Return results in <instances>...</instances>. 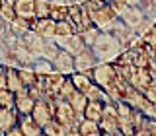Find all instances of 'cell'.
Here are the masks:
<instances>
[{
    "mask_svg": "<svg viewBox=\"0 0 156 136\" xmlns=\"http://www.w3.org/2000/svg\"><path fill=\"white\" fill-rule=\"evenodd\" d=\"M92 51L96 53L100 62H113L123 53V45L117 41L115 35H111L107 31H100L98 39L92 43Z\"/></svg>",
    "mask_w": 156,
    "mask_h": 136,
    "instance_id": "cell-1",
    "label": "cell"
},
{
    "mask_svg": "<svg viewBox=\"0 0 156 136\" xmlns=\"http://www.w3.org/2000/svg\"><path fill=\"white\" fill-rule=\"evenodd\" d=\"M88 14H90L92 23H94L100 31H107V33H109L111 29L115 27V23L119 22V18L115 16V12L111 10V6L107 2L101 4V6H96V8L88 10Z\"/></svg>",
    "mask_w": 156,
    "mask_h": 136,
    "instance_id": "cell-2",
    "label": "cell"
},
{
    "mask_svg": "<svg viewBox=\"0 0 156 136\" xmlns=\"http://www.w3.org/2000/svg\"><path fill=\"white\" fill-rule=\"evenodd\" d=\"M100 128H101V134H121L115 101H105L104 103V115L100 119Z\"/></svg>",
    "mask_w": 156,
    "mask_h": 136,
    "instance_id": "cell-3",
    "label": "cell"
},
{
    "mask_svg": "<svg viewBox=\"0 0 156 136\" xmlns=\"http://www.w3.org/2000/svg\"><path fill=\"white\" fill-rule=\"evenodd\" d=\"M90 76H92V80H94L98 86H101L104 90H107L109 86H113L117 82V74H115V68H113L111 62H98Z\"/></svg>",
    "mask_w": 156,
    "mask_h": 136,
    "instance_id": "cell-4",
    "label": "cell"
},
{
    "mask_svg": "<svg viewBox=\"0 0 156 136\" xmlns=\"http://www.w3.org/2000/svg\"><path fill=\"white\" fill-rule=\"evenodd\" d=\"M65 78H66V76L62 74V72L53 70V72H49V74L39 76L37 86L43 90L45 97H47V95H57L58 90H61V86H62V82H65Z\"/></svg>",
    "mask_w": 156,
    "mask_h": 136,
    "instance_id": "cell-5",
    "label": "cell"
},
{
    "mask_svg": "<svg viewBox=\"0 0 156 136\" xmlns=\"http://www.w3.org/2000/svg\"><path fill=\"white\" fill-rule=\"evenodd\" d=\"M68 22L74 25L76 33L84 31L86 27L92 25L90 14H88V10H86L84 4H72V6H68Z\"/></svg>",
    "mask_w": 156,
    "mask_h": 136,
    "instance_id": "cell-6",
    "label": "cell"
},
{
    "mask_svg": "<svg viewBox=\"0 0 156 136\" xmlns=\"http://www.w3.org/2000/svg\"><path fill=\"white\" fill-rule=\"evenodd\" d=\"M98 62H100V60H98L96 53L92 51V47H84L74 56V72H84V74L90 76Z\"/></svg>",
    "mask_w": 156,
    "mask_h": 136,
    "instance_id": "cell-7",
    "label": "cell"
},
{
    "mask_svg": "<svg viewBox=\"0 0 156 136\" xmlns=\"http://www.w3.org/2000/svg\"><path fill=\"white\" fill-rule=\"evenodd\" d=\"M135 109L127 105L125 101H117V119H119V128L121 134H135V124H133Z\"/></svg>",
    "mask_w": 156,
    "mask_h": 136,
    "instance_id": "cell-8",
    "label": "cell"
},
{
    "mask_svg": "<svg viewBox=\"0 0 156 136\" xmlns=\"http://www.w3.org/2000/svg\"><path fill=\"white\" fill-rule=\"evenodd\" d=\"M58 49H62V51L70 53L72 56H76L78 53L82 51L84 47H88L84 43V39H82L80 33H72V35H66V37H61V39H55Z\"/></svg>",
    "mask_w": 156,
    "mask_h": 136,
    "instance_id": "cell-9",
    "label": "cell"
},
{
    "mask_svg": "<svg viewBox=\"0 0 156 136\" xmlns=\"http://www.w3.org/2000/svg\"><path fill=\"white\" fill-rule=\"evenodd\" d=\"M121 101H125V103H127V105H131L133 109H140V111H143L144 107L150 103V101L144 97L143 91L136 90V87H133L131 84H127L125 93H123V99H121Z\"/></svg>",
    "mask_w": 156,
    "mask_h": 136,
    "instance_id": "cell-10",
    "label": "cell"
},
{
    "mask_svg": "<svg viewBox=\"0 0 156 136\" xmlns=\"http://www.w3.org/2000/svg\"><path fill=\"white\" fill-rule=\"evenodd\" d=\"M31 117L43 126L45 123H49V121L55 117V113H53V105L49 103L45 97H43V99H37L35 105H33V109H31Z\"/></svg>",
    "mask_w": 156,
    "mask_h": 136,
    "instance_id": "cell-11",
    "label": "cell"
},
{
    "mask_svg": "<svg viewBox=\"0 0 156 136\" xmlns=\"http://www.w3.org/2000/svg\"><path fill=\"white\" fill-rule=\"evenodd\" d=\"M35 105V99L29 93V87L23 86L22 90L16 91V111L20 115H31V109Z\"/></svg>",
    "mask_w": 156,
    "mask_h": 136,
    "instance_id": "cell-12",
    "label": "cell"
},
{
    "mask_svg": "<svg viewBox=\"0 0 156 136\" xmlns=\"http://www.w3.org/2000/svg\"><path fill=\"white\" fill-rule=\"evenodd\" d=\"M53 66H55V70L62 72L65 76H70L72 72H74V56H72L70 53L58 49L57 56L53 58Z\"/></svg>",
    "mask_w": 156,
    "mask_h": 136,
    "instance_id": "cell-13",
    "label": "cell"
},
{
    "mask_svg": "<svg viewBox=\"0 0 156 136\" xmlns=\"http://www.w3.org/2000/svg\"><path fill=\"white\" fill-rule=\"evenodd\" d=\"M20 121V113L16 111V107H0V132H10Z\"/></svg>",
    "mask_w": 156,
    "mask_h": 136,
    "instance_id": "cell-14",
    "label": "cell"
},
{
    "mask_svg": "<svg viewBox=\"0 0 156 136\" xmlns=\"http://www.w3.org/2000/svg\"><path fill=\"white\" fill-rule=\"evenodd\" d=\"M146 16H144V12H143V8L140 6H129L125 10L123 14H121V22L125 23L127 27H131V29H136L140 25V22H143Z\"/></svg>",
    "mask_w": 156,
    "mask_h": 136,
    "instance_id": "cell-15",
    "label": "cell"
},
{
    "mask_svg": "<svg viewBox=\"0 0 156 136\" xmlns=\"http://www.w3.org/2000/svg\"><path fill=\"white\" fill-rule=\"evenodd\" d=\"M33 31L39 33L43 39H55V31H57V22L53 18H37Z\"/></svg>",
    "mask_w": 156,
    "mask_h": 136,
    "instance_id": "cell-16",
    "label": "cell"
},
{
    "mask_svg": "<svg viewBox=\"0 0 156 136\" xmlns=\"http://www.w3.org/2000/svg\"><path fill=\"white\" fill-rule=\"evenodd\" d=\"M150 82H152V74H150L148 68H135L131 78H129V84L140 91H144Z\"/></svg>",
    "mask_w": 156,
    "mask_h": 136,
    "instance_id": "cell-17",
    "label": "cell"
},
{
    "mask_svg": "<svg viewBox=\"0 0 156 136\" xmlns=\"http://www.w3.org/2000/svg\"><path fill=\"white\" fill-rule=\"evenodd\" d=\"M18 124L22 126L23 136H37V134H43V126L39 124L31 115H20Z\"/></svg>",
    "mask_w": 156,
    "mask_h": 136,
    "instance_id": "cell-18",
    "label": "cell"
},
{
    "mask_svg": "<svg viewBox=\"0 0 156 136\" xmlns=\"http://www.w3.org/2000/svg\"><path fill=\"white\" fill-rule=\"evenodd\" d=\"M14 8H16V16L26 19H35V0H16Z\"/></svg>",
    "mask_w": 156,
    "mask_h": 136,
    "instance_id": "cell-19",
    "label": "cell"
},
{
    "mask_svg": "<svg viewBox=\"0 0 156 136\" xmlns=\"http://www.w3.org/2000/svg\"><path fill=\"white\" fill-rule=\"evenodd\" d=\"M35 19H37V18H35ZM35 19H26V18L16 16L12 22H10V29H12L14 35H23L26 31L33 29V25H35Z\"/></svg>",
    "mask_w": 156,
    "mask_h": 136,
    "instance_id": "cell-20",
    "label": "cell"
},
{
    "mask_svg": "<svg viewBox=\"0 0 156 136\" xmlns=\"http://www.w3.org/2000/svg\"><path fill=\"white\" fill-rule=\"evenodd\" d=\"M101 115H104V101L88 99V105L84 109V117H86V119H92V121H96V123H100Z\"/></svg>",
    "mask_w": 156,
    "mask_h": 136,
    "instance_id": "cell-21",
    "label": "cell"
},
{
    "mask_svg": "<svg viewBox=\"0 0 156 136\" xmlns=\"http://www.w3.org/2000/svg\"><path fill=\"white\" fill-rule=\"evenodd\" d=\"M78 134H82V136H100L101 134L100 123H96V121L86 119L84 117V119L78 123Z\"/></svg>",
    "mask_w": 156,
    "mask_h": 136,
    "instance_id": "cell-22",
    "label": "cell"
},
{
    "mask_svg": "<svg viewBox=\"0 0 156 136\" xmlns=\"http://www.w3.org/2000/svg\"><path fill=\"white\" fill-rule=\"evenodd\" d=\"M66 101L70 103V107L76 111L78 115H84V109H86V105H88V97H86V93H82V91H78V90H76Z\"/></svg>",
    "mask_w": 156,
    "mask_h": 136,
    "instance_id": "cell-23",
    "label": "cell"
},
{
    "mask_svg": "<svg viewBox=\"0 0 156 136\" xmlns=\"http://www.w3.org/2000/svg\"><path fill=\"white\" fill-rule=\"evenodd\" d=\"M70 80H72V84H74V87H76L78 91H82V93H84L88 87L92 86V82H94V80H92V76L84 74V72H72Z\"/></svg>",
    "mask_w": 156,
    "mask_h": 136,
    "instance_id": "cell-24",
    "label": "cell"
},
{
    "mask_svg": "<svg viewBox=\"0 0 156 136\" xmlns=\"http://www.w3.org/2000/svg\"><path fill=\"white\" fill-rule=\"evenodd\" d=\"M6 76H8V90H12L14 93L23 87V82H22V78H20L18 68H14V66L6 68Z\"/></svg>",
    "mask_w": 156,
    "mask_h": 136,
    "instance_id": "cell-25",
    "label": "cell"
},
{
    "mask_svg": "<svg viewBox=\"0 0 156 136\" xmlns=\"http://www.w3.org/2000/svg\"><path fill=\"white\" fill-rule=\"evenodd\" d=\"M18 72H20V78H22L23 86L31 87V86H35V84H37L39 76H37V72L33 70V68H27V66H20V68H18Z\"/></svg>",
    "mask_w": 156,
    "mask_h": 136,
    "instance_id": "cell-26",
    "label": "cell"
},
{
    "mask_svg": "<svg viewBox=\"0 0 156 136\" xmlns=\"http://www.w3.org/2000/svg\"><path fill=\"white\" fill-rule=\"evenodd\" d=\"M49 18H53L55 22H61V19L68 18V6L66 4H58V2H51V14Z\"/></svg>",
    "mask_w": 156,
    "mask_h": 136,
    "instance_id": "cell-27",
    "label": "cell"
},
{
    "mask_svg": "<svg viewBox=\"0 0 156 136\" xmlns=\"http://www.w3.org/2000/svg\"><path fill=\"white\" fill-rule=\"evenodd\" d=\"M74 31V25H72L70 22L66 19H61V22H57V31H55V39H61V37H66V35H72Z\"/></svg>",
    "mask_w": 156,
    "mask_h": 136,
    "instance_id": "cell-28",
    "label": "cell"
},
{
    "mask_svg": "<svg viewBox=\"0 0 156 136\" xmlns=\"http://www.w3.org/2000/svg\"><path fill=\"white\" fill-rule=\"evenodd\" d=\"M43 134H51V136H58V134H65V126H62L58 121L53 117L49 123L43 124Z\"/></svg>",
    "mask_w": 156,
    "mask_h": 136,
    "instance_id": "cell-29",
    "label": "cell"
},
{
    "mask_svg": "<svg viewBox=\"0 0 156 136\" xmlns=\"http://www.w3.org/2000/svg\"><path fill=\"white\" fill-rule=\"evenodd\" d=\"M0 18H2L4 22H8V23L16 18V8H14V2H10V0H2V6H0Z\"/></svg>",
    "mask_w": 156,
    "mask_h": 136,
    "instance_id": "cell-30",
    "label": "cell"
},
{
    "mask_svg": "<svg viewBox=\"0 0 156 136\" xmlns=\"http://www.w3.org/2000/svg\"><path fill=\"white\" fill-rule=\"evenodd\" d=\"M0 107H10V109L16 107V93L8 87L0 90Z\"/></svg>",
    "mask_w": 156,
    "mask_h": 136,
    "instance_id": "cell-31",
    "label": "cell"
},
{
    "mask_svg": "<svg viewBox=\"0 0 156 136\" xmlns=\"http://www.w3.org/2000/svg\"><path fill=\"white\" fill-rule=\"evenodd\" d=\"M33 70L37 72V76H43V74L53 72V70H55V66H53V62L47 60V58H39L35 64H33Z\"/></svg>",
    "mask_w": 156,
    "mask_h": 136,
    "instance_id": "cell-32",
    "label": "cell"
},
{
    "mask_svg": "<svg viewBox=\"0 0 156 136\" xmlns=\"http://www.w3.org/2000/svg\"><path fill=\"white\" fill-rule=\"evenodd\" d=\"M51 0H35V18H49Z\"/></svg>",
    "mask_w": 156,
    "mask_h": 136,
    "instance_id": "cell-33",
    "label": "cell"
},
{
    "mask_svg": "<svg viewBox=\"0 0 156 136\" xmlns=\"http://www.w3.org/2000/svg\"><path fill=\"white\" fill-rule=\"evenodd\" d=\"M80 35H82V39H84V43L88 47H92V43L98 39V35H100V29H98L94 23H92L90 27H86L84 31H80Z\"/></svg>",
    "mask_w": 156,
    "mask_h": 136,
    "instance_id": "cell-34",
    "label": "cell"
},
{
    "mask_svg": "<svg viewBox=\"0 0 156 136\" xmlns=\"http://www.w3.org/2000/svg\"><path fill=\"white\" fill-rule=\"evenodd\" d=\"M74 91H76V87H74V84H72L70 76H66L65 82H62V86H61V90H58V95H61L62 99H68V97L74 93Z\"/></svg>",
    "mask_w": 156,
    "mask_h": 136,
    "instance_id": "cell-35",
    "label": "cell"
},
{
    "mask_svg": "<svg viewBox=\"0 0 156 136\" xmlns=\"http://www.w3.org/2000/svg\"><path fill=\"white\" fill-rule=\"evenodd\" d=\"M143 41H144L150 49H154V51H156V25H154V23L148 27V31L143 33Z\"/></svg>",
    "mask_w": 156,
    "mask_h": 136,
    "instance_id": "cell-36",
    "label": "cell"
},
{
    "mask_svg": "<svg viewBox=\"0 0 156 136\" xmlns=\"http://www.w3.org/2000/svg\"><path fill=\"white\" fill-rule=\"evenodd\" d=\"M107 4L111 6V10L115 12V16H117V18H121V14H123L125 10L129 8V4H125L123 0H107Z\"/></svg>",
    "mask_w": 156,
    "mask_h": 136,
    "instance_id": "cell-37",
    "label": "cell"
},
{
    "mask_svg": "<svg viewBox=\"0 0 156 136\" xmlns=\"http://www.w3.org/2000/svg\"><path fill=\"white\" fill-rule=\"evenodd\" d=\"M144 97L148 101H152V103H156V78H152V82H150L148 86H146V90L143 91Z\"/></svg>",
    "mask_w": 156,
    "mask_h": 136,
    "instance_id": "cell-38",
    "label": "cell"
},
{
    "mask_svg": "<svg viewBox=\"0 0 156 136\" xmlns=\"http://www.w3.org/2000/svg\"><path fill=\"white\" fill-rule=\"evenodd\" d=\"M143 113H144L146 117H150V119H156V103H152V101H150V103L143 109Z\"/></svg>",
    "mask_w": 156,
    "mask_h": 136,
    "instance_id": "cell-39",
    "label": "cell"
},
{
    "mask_svg": "<svg viewBox=\"0 0 156 136\" xmlns=\"http://www.w3.org/2000/svg\"><path fill=\"white\" fill-rule=\"evenodd\" d=\"M146 134H156V119L146 117Z\"/></svg>",
    "mask_w": 156,
    "mask_h": 136,
    "instance_id": "cell-40",
    "label": "cell"
},
{
    "mask_svg": "<svg viewBox=\"0 0 156 136\" xmlns=\"http://www.w3.org/2000/svg\"><path fill=\"white\" fill-rule=\"evenodd\" d=\"M148 70L150 74H152V78H156V53L152 56H150V62H148Z\"/></svg>",
    "mask_w": 156,
    "mask_h": 136,
    "instance_id": "cell-41",
    "label": "cell"
},
{
    "mask_svg": "<svg viewBox=\"0 0 156 136\" xmlns=\"http://www.w3.org/2000/svg\"><path fill=\"white\" fill-rule=\"evenodd\" d=\"M123 2H125V4H129V6H139L143 0H123Z\"/></svg>",
    "mask_w": 156,
    "mask_h": 136,
    "instance_id": "cell-42",
    "label": "cell"
},
{
    "mask_svg": "<svg viewBox=\"0 0 156 136\" xmlns=\"http://www.w3.org/2000/svg\"><path fill=\"white\" fill-rule=\"evenodd\" d=\"M6 23H8V22H4V19L0 18V35H2V33H4V29H6Z\"/></svg>",
    "mask_w": 156,
    "mask_h": 136,
    "instance_id": "cell-43",
    "label": "cell"
},
{
    "mask_svg": "<svg viewBox=\"0 0 156 136\" xmlns=\"http://www.w3.org/2000/svg\"><path fill=\"white\" fill-rule=\"evenodd\" d=\"M150 6H152V10H154V14H156V0H150Z\"/></svg>",
    "mask_w": 156,
    "mask_h": 136,
    "instance_id": "cell-44",
    "label": "cell"
},
{
    "mask_svg": "<svg viewBox=\"0 0 156 136\" xmlns=\"http://www.w3.org/2000/svg\"><path fill=\"white\" fill-rule=\"evenodd\" d=\"M0 6H2V0H0Z\"/></svg>",
    "mask_w": 156,
    "mask_h": 136,
    "instance_id": "cell-45",
    "label": "cell"
},
{
    "mask_svg": "<svg viewBox=\"0 0 156 136\" xmlns=\"http://www.w3.org/2000/svg\"><path fill=\"white\" fill-rule=\"evenodd\" d=\"M10 2H16V0H10Z\"/></svg>",
    "mask_w": 156,
    "mask_h": 136,
    "instance_id": "cell-46",
    "label": "cell"
}]
</instances>
